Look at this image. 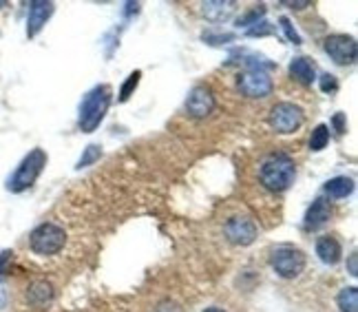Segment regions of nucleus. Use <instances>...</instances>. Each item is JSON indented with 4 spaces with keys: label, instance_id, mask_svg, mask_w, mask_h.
<instances>
[{
    "label": "nucleus",
    "instance_id": "nucleus-7",
    "mask_svg": "<svg viewBox=\"0 0 358 312\" xmlns=\"http://www.w3.org/2000/svg\"><path fill=\"white\" fill-rule=\"evenodd\" d=\"M303 125V111L301 106L292 104V102H279L272 106L270 111V127L277 133H294L299 127Z\"/></svg>",
    "mask_w": 358,
    "mask_h": 312
},
{
    "label": "nucleus",
    "instance_id": "nucleus-16",
    "mask_svg": "<svg viewBox=\"0 0 358 312\" xmlns=\"http://www.w3.org/2000/svg\"><path fill=\"white\" fill-rule=\"evenodd\" d=\"M290 73L294 80H299L301 85H312L316 80V71H314V64L308 58H294L290 64Z\"/></svg>",
    "mask_w": 358,
    "mask_h": 312
},
{
    "label": "nucleus",
    "instance_id": "nucleus-6",
    "mask_svg": "<svg viewBox=\"0 0 358 312\" xmlns=\"http://www.w3.org/2000/svg\"><path fill=\"white\" fill-rule=\"evenodd\" d=\"M237 87L245 98H252V100L268 98L274 89L272 78L266 69H248L245 73L239 76Z\"/></svg>",
    "mask_w": 358,
    "mask_h": 312
},
{
    "label": "nucleus",
    "instance_id": "nucleus-21",
    "mask_svg": "<svg viewBox=\"0 0 358 312\" xmlns=\"http://www.w3.org/2000/svg\"><path fill=\"white\" fill-rule=\"evenodd\" d=\"M140 78H142V71H133L127 78V83H124L122 89H120V102H127L133 96V91L137 89V85H140Z\"/></svg>",
    "mask_w": 358,
    "mask_h": 312
},
{
    "label": "nucleus",
    "instance_id": "nucleus-2",
    "mask_svg": "<svg viewBox=\"0 0 358 312\" xmlns=\"http://www.w3.org/2000/svg\"><path fill=\"white\" fill-rule=\"evenodd\" d=\"M113 91L108 85H100L87 93V98L80 104V118H78V127L82 133H93L102 125V120L108 111V104H111Z\"/></svg>",
    "mask_w": 358,
    "mask_h": 312
},
{
    "label": "nucleus",
    "instance_id": "nucleus-19",
    "mask_svg": "<svg viewBox=\"0 0 358 312\" xmlns=\"http://www.w3.org/2000/svg\"><path fill=\"white\" fill-rule=\"evenodd\" d=\"M327 144H329V127L327 125H319L312 131V135H310V148L319 153V151H323Z\"/></svg>",
    "mask_w": 358,
    "mask_h": 312
},
{
    "label": "nucleus",
    "instance_id": "nucleus-17",
    "mask_svg": "<svg viewBox=\"0 0 358 312\" xmlns=\"http://www.w3.org/2000/svg\"><path fill=\"white\" fill-rule=\"evenodd\" d=\"M325 193L334 199H343L354 193V180L345 178V175H338V178H332L325 184Z\"/></svg>",
    "mask_w": 358,
    "mask_h": 312
},
{
    "label": "nucleus",
    "instance_id": "nucleus-5",
    "mask_svg": "<svg viewBox=\"0 0 358 312\" xmlns=\"http://www.w3.org/2000/svg\"><path fill=\"white\" fill-rule=\"evenodd\" d=\"M270 266L281 279H294L306 270V255L299 248L292 246H281L277 250H272Z\"/></svg>",
    "mask_w": 358,
    "mask_h": 312
},
{
    "label": "nucleus",
    "instance_id": "nucleus-12",
    "mask_svg": "<svg viewBox=\"0 0 358 312\" xmlns=\"http://www.w3.org/2000/svg\"><path fill=\"white\" fill-rule=\"evenodd\" d=\"M51 13H53V3H47V0H34L29 5V16H27V36L34 38L43 31V27L51 18Z\"/></svg>",
    "mask_w": 358,
    "mask_h": 312
},
{
    "label": "nucleus",
    "instance_id": "nucleus-13",
    "mask_svg": "<svg viewBox=\"0 0 358 312\" xmlns=\"http://www.w3.org/2000/svg\"><path fill=\"white\" fill-rule=\"evenodd\" d=\"M329 217H332V206H329V201L325 197H316L312 201V206L308 208L306 222L303 224H306L308 230H319L329 222Z\"/></svg>",
    "mask_w": 358,
    "mask_h": 312
},
{
    "label": "nucleus",
    "instance_id": "nucleus-20",
    "mask_svg": "<svg viewBox=\"0 0 358 312\" xmlns=\"http://www.w3.org/2000/svg\"><path fill=\"white\" fill-rule=\"evenodd\" d=\"M100 157H102V146H100V144H89V146L85 148V153L80 155L76 169H87V166L95 164V162H98Z\"/></svg>",
    "mask_w": 358,
    "mask_h": 312
},
{
    "label": "nucleus",
    "instance_id": "nucleus-28",
    "mask_svg": "<svg viewBox=\"0 0 358 312\" xmlns=\"http://www.w3.org/2000/svg\"><path fill=\"white\" fill-rule=\"evenodd\" d=\"M272 34V29L268 27V22H257V27H252V29H248V36H268Z\"/></svg>",
    "mask_w": 358,
    "mask_h": 312
},
{
    "label": "nucleus",
    "instance_id": "nucleus-34",
    "mask_svg": "<svg viewBox=\"0 0 358 312\" xmlns=\"http://www.w3.org/2000/svg\"><path fill=\"white\" fill-rule=\"evenodd\" d=\"M0 7H5V3H3V0H0Z\"/></svg>",
    "mask_w": 358,
    "mask_h": 312
},
{
    "label": "nucleus",
    "instance_id": "nucleus-4",
    "mask_svg": "<svg viewBox=\"0 0 358 312\" xmlns=\"http://www.w3.org/2000/svg\"><path fill=\"white\" fill-rule=\"evenodd\" d=\"M64 241H66L64 228L53 222H47L31 230L29 248L40 257H51V255H58L64 248Z\"/></svg>",
    "mask_w": 358,
    "mask_h": 312
},
{
    "label": "nucleus",
    "instance_id": "nucleus-1",
    "mask_svg": "<svg viewBox=\"0 0 358 312\" xmlns=\"http://www.w3.org/2000/svg\"><path fill=\"white\" fill-rule=\"evenodd\" d=\"M259 178H261V184H264L272 193L287 191V188L294 184V178H296L294 159L290 155H285V153L270 155L264 164H261Z\"/></svg>",
    "mask_w": 358,
    "mask_h": 312
},
{
    "label": "nucleus",
    "instance_id": "nucleus-18",
    "mask_svg": "<svg viewBox=\"0 0 358 312\" xmlns=\"http://www.w3.org/2000/svg\"><path fill=\"white\" fill-rule=\"evenodd\" d=\"M336 304L341 312H358V288L356 286L343 288L336 297Z\"/></svg>",
    "mask_w": 358,
    "mask_h": 312
},
{
    "label": "nucleus",
    "instance_id": "nucleus-3",
    "mask_svg": "<svg viewBox=\"0 0 358 312\" xmlns=\"http://www.w3.org/2000/svg\"><path fill=\"white\" fill-rule=\"evenodd\" d=\"M45 166H47V153L43 148H34V151L20 162L18 169L13 171L11 178L7 180V188L11 193H22L27 188H31Z\"/></svg>",
    "mask_w": 358,
    "mask_h": 312
},
{
    "label": "nucleus",
    "instance_id": "nucleus-11",
    "mask_svg": "<svg viewBox=\"0 0 358 312\" xmlns=\"http://www.w3.org/2000/svg\"><path fill=\"white\" fill-rule=\"evenodd\" d=\"M53 299H56V290H53V283L47 279H36L27 288V304L34 310H47Z\"/></svg>",
    "mask_w": 358,
    "mask_h": 312
},
{
    "label": "nucleus",
    "instance_id": "nucleus-10",
    "mask_svg": "<svg viewBox=\"0 0 358 312\" xmlns=\"http://www.w3.org/2000/svg\"><path fill=\"white\" fill-rule=\"evenodd\" d=\"M215 108V96L208 87H195L186 98V113L195 120H203L213 113Z\"/></svg>",
    "mask_w": 358,
    "mask_h": 312
},
{
    "label": "nucleus",
    "instance_id": "nucleus-32",
    "mask_svg": "<svg viewBox=\"0 0 358 312\" xmlns=\"http://www.w3.org/2000/svg\"><path fill=\"white\" fill-rule=\"evenodd\" d=\"M140 11V5L137 3H127V16H133V13Z\"/></svg>",
    "mask_w": 358,
    "mask_h": 312
},
{
    "label": "nucleus",
    "instance_id": "nucleus-15",
    "mask_svg": "<svg viewBox=\"0 0 358 312\" xmlns=\"http://www.w3.org/2000/svg\"><path fill=\"white\" fill-rule=\"evenodd\" d=\"M316 255L319 260L327 266H336L343 257V248H341V241L332 235H325L316 241Z\"/></svg>",
    "mask_w": 358,
    "mask_h": 312
},
{
    "label": "nucleus",
    "instance_id": "nucleus-25",
    "mask_svg": "<svg viewBox=\"0 0 358 312\" xmlns=\"http://www.w3.org/2000/svg\"><path fill=\"white\" fill-rule=\"evenodd\" d=\"M336 89H338V83H336V78H334L332 73L321 76V91L332 93V91H336Z\"/></svg>",
    "mask_w": 358,
    "mask_h": 312
},
{
    "label": "nucleus",
    "instance_id": "nucleus-14",
    "mask_svg": "<svg viewBox=\"0 0 358 312\" xmlns=\"http://www.w3.org/2000/svg\"><path fill=\"white\" fill-rule=\"evenodd\" d=\"M237 9V3L232 0H208V3H201V13L210 22H224L228 20Z\"/></svg>",
    "mask_w": 358,
    "mask_h": 312
},
{
    "label": "nucleus",
    "instance_id": "nucleus-23",
    "mask_svg": "<svg viewBox=\"0 0 358 312\" xmlns=\"http://www.w3.org/2000/svg\"><path fill=\"white\" fill-rule=\"evenodd\" d=\"M279 22H281V29L285 31L287 40H290L292 45H301V36L296 34V29H294V27H292V22L287 20L285 16H283V18H279Z\"/></svg>",
    "mask_w": 358,
    "mask_h": 312
},
{
    "label": "nucleus",
    "instance_id": "nucleus-22",
    "mask_svg": "<svg viewBox=\"0 0 358 312\" xmlns=\"http://www.w3.org/2000/svg\"><path fill=\"white\" fill-rule=\"evenodd\" d=\"M203 40L208 45H226L230 40H235V34H213V31H206Z\"/></svg>",
    "mask_w": 358,
    "mask_h": 312
},
{
    "label": "nucleus",
    "instance_id": "nucleus-9",
    "mask_svg": "<svg viewBox=\"0 0 358 312\" xmlns=\"http://www.w3.org/2000/svg\"><path fill=\"white\" fill-rule=\"evenodd\" d=\"M257 224L250 220V217H230L224 226V235L230 243L235 246H250V243L257 239Z\"/></svg>",
    "mask_w": 358,
    "mask_h": 312
},
{
    "label": "nucleus",
    "instance_id": "nucleus-33",
    "mask_svg": "<svg viewBox=\"0 0 358 312\" xmlns=\"http://www.w3.org/2000/svg\"><path fill=\"white\" fill-rule=\"evenodd\" d=\"M203 312H226V310H222V308H206Z\"/></svg>",
    "mask_w": 358,
    "mask_h": 312
},
{
    "label": "nucleus",
    "instance_id": "nucleus-24",
    "mask_svg": "<svg viewBox=\"0 0 358 312\" xmlns=\"http://www.w3.org/2000/svg\"><path fill=\"white\" fill-rule=\"evenodd\" d=\"M264 13H266V9H264V7H261V9L257 7V9H252L250 13H245V16H243V18H239V22H237V24H239V27H248V24H257V22H259V18H261V16H264Z\"/></svg>",
    "mask_w": 358,
    "mask_h": 312
},
{
    "label": "nucleus",
    "instance_id": "nucleus-8",
    "mask_svg": "<svg viewBox=\"0 0 358 312\" xmlns=\"http://www.w3.org/2000/svg\"><path fill=\"white\" fill-rule=\"evenodd\" d=\"M323 47H325L327 56L332 58L336 64H341V66H348V64H354L356 62L358 47H356V40L352 36H345V34L327 36Z\"/></svg>",
    "mask_w": 358,
    "mask_h": 312
},
{
    "label": "nucleus",
    "instance_id": "nucleus-30",
    "mask_svg": "<svg viewBox=\"0 0 358 312\" xmlns=\"http://www.w3.org/2000/svg\"><path fill=\"white\" fill-rule=\"evenodd\" d=\"M356 264H358V255L352 253V255H350V275H352V277H358V266H356Z\"/></svg>",
    "mask_w": 358,
    "mask_h": 312
},
{
    "label": "nucleus",
    "instance_id": "nucleus-31",
    "mask_svg": "<svg viewBox=\"0 0 358 312\" xmlns=\"http://www.w3.org/2000/svg\"><path fill=\"white\" fill-rule=\"evenodd\" d=\"M285 7H290V9H296V11H301V9H306V7H310V0H296V3H283Z\"/></svg>",
    "mask_w": 358,
    "mask_h": 312
},
{
    "label": "nucleus",
    "instance_id": "nucleus-29",
    "mask_svg": "<svg viewBox=\"0 0 358 312\" xmlns=\"http://www.w3.org/2000/svg\"><path fill=\"white\" fill-rule=\"evenodd\" d=\"M332 122H334V127H336L338 133H345L348 131V127H345V115H343V113H336Z\"/></svg>",
    "mask_w": 358,
    "mask_h": 312
},
{
    "label": "nucleus",
    "instance_id": "nucleus-26",
    "mask_svg": "<svg viewBox=\"0 0 358 312\" xmlns=\"http://www.w3.org/2000/svg\"><path fill=\"white\" fill-rule=\"evenodd\" d=\"M11 250H3L0 253V281L7 277V270H9V264H11Z\"/></svg>",
    "mask_w": 358,
    "mask_h": 312
},
{
    "label": "nucleus",
    "instance_id": "nucleus-27",
    "mask_svg": "<svg viewBox=\"0 0 358 312\" xmlns=\"http://www.w3.org/2000/svg\"><path fill=\"white\" fill-rule=\"evenodd\" d=\"M155 312H182V308H179V306H177L175 302H171V299H164V302L157 304Z\"/></svg>",
    "mask_w": 358,
    "mask_h": 312
}]
</instances>
